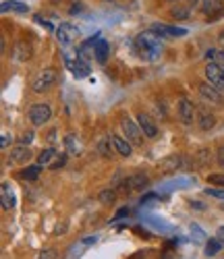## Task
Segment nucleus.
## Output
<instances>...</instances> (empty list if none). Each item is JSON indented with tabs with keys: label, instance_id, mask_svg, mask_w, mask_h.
<instances>
[{
	"label": "nucleus",
	"instance_id": "nucleus-1",
	"mask_svg": "<svg viewBox=\"0 0 224 259\" xmlns=\"http://www.w3.org/2000/svg\"><path fill=\"white\" fill-rule=\"evenodd\" d=\"M135 48L139 50V56L145 60H158L162 56V44L158 41V35L154 31H143L135 37Z\"/></svg>",
	"mask_w": 224,
	"mask_h": 259
},
{
	"label": "nucleus",
	"instance_id": "nucleus-18",
	"mask_svg": "<svg viewBox=\"0 0 224 259\" xmlns=\"http://www.w3.org/2000/svg\"><path fill=\"white\" fill-rule=\"evenodd\" d=\"M13 56H15V60H19V62L29 60V58H31V48H29V44H25V41H17Z\"/></svg>",
	"mask_w": 224,
	"mask_h": 259
},
{
	"label": "nucleus",
	"instance_id": "nucleus-24",
	"mask_svg": "<svg viewBox=\"0 0 224 259\" xmlns=\"http://www.w3.org/2000/svg\"><path fill=\"white\" fill-rule=\"evenodd\" d=\"M56 156V149L54 147H48V149H44V152L38 156V164L40 166H48L50 164V160Z\"/></svg>",
	"mask_w": 224,
	"mask_h": 259
},
{
	"label": "nucleus",
	"instance_id": "nucleus-27",
	"mask_svg": "<svg viewBox=\"0 0 224 259\" xmlns=\"http://www.w3.org/2000/svg\"><path fill=\"white\" fill-rule=\"evenodd\" d=\"M40 164L38 166H29V168H25L23 172H21V177H23V179H27V181H35L38 177H40Z\"/></svg>",
	"mask_w": 224,
	"mask_h": 259
},
{
	"label": "nucleus",
	"instance_id": "nucleus-13",
	"mask_svg": "<svg viewBox=\"0 0 224 259\" xmlns=\"http://www.w3.org/2000/svg\"><path fill=\"white\" fill-rule=\"evenodd\" d=\"M199 96H201V100H206V102L222 104V92H218L210 81L208 83H199Z\"/></svg>",
	"mask_w": 224,
	"mask_h": 259
},
{
	"label": "nucleus",
	"instance_id": "nucleus-30",
	"mask_svg": "<svg viewBox=\"0 0 224 259\" xmlns=\"http://www.w3.org/2000/svg\"><path fill=\"white\" fill-rule=\"evenodd\" d=\"M208 183L218 185V187H224V172H218V175H210V177H208Z\"/></svg>",
	"mask_w": 224,
	"mask_h": 259
},
{
	"label": "nucleus",
	"instance_id": "nucleus-21",
	"mask_svg": "<svg viewBox=\"0 0 224 259\" xmlns=\"http://www.w3.org/2000/svg\"><path fill=\"white\" fill-rule=\"evenodd\" d=\"M201 11L206 15H210L212 19H216V15H220V11H222V0H204Z\"/></svg>",
	"mask_w": 224,
	"mask_h": 259
},
{
	"label": "nucleus",
	"instance_id": "nucleus-2",
	"mask_svg": "<svg viewBox=\"0 0 224 259\" xmlns=\"http://www.w3.org/2000/svg\"><path fill=\"white\" fill-rule=\"evenodd\" d=\"M58 79V73L54 69H42L33 79H31V92L35 94H44V92H48L52 85L56 83Z\"/></svg>",
	"mask_w": 224,
	"mask_h": 259
},
{
	"label": "nucleus",
	"instance_id": "nucleus-6",
	"mask_svg": "<svg viewBox=\"0 0 224 259\" xmlns=\"http://www.w3.org/2000/svg\"><path fill=\"white\" fill-rule=\"evenodd\" d=\"M150 185V177L143 175V172H135V175H129L123 183H121V189L125 193H131V191H139V189H145Z\"/></svg>",
	"mask_w": 224,
	"mask_h": 259
},
{
	"label": "nucleus",
	"instance_id": "nucleus-3",
	"mask_svg": "<svg viewBox=\"0 0 224 259\" xmlns=\"http://www.w3.org/2000/svg\"><path fill=\"white\" fill-rule=\"evenodd\" d=\"M121 126H123V131H125V139H129L133 145H143V131H141V126L135 124L129 116H123L121 118Z\"/></svg>",
	"mask_w": 224,
	"mask_h": 259
},
{
	"label": "nucleus",
	"instance_id": "nucleus-4",
	"mask_svg": "<svg viewBox=\"0 0 224 259\" xmlns=\"http://www.w3.org/2000/svg\"><path fill=\"white\" fill-rule=\"evenodd\" d=\"M29 120H31V124L33 126H42V124H46L48 120H50V116H52V108L48 106V104H33L31 108H29Z\"/></svg>",
	"mask_w": 224,
	"mask_h": 259
},
{
	"label": "nucleus",
	"instance_id": "nucleus-39",
	"mask_svg": "<svg viewBox=\"0 0 224 259\" xmlns=\"http://www.w3.org/2000/svg\"><path fill=\"white\" fill-rule=\"evenodd\" d=\"M64 230H66V224H58V226H56V230H54V234H56V236H60V234H64Z\"/></svg>",
	"mask_w": 224,
	"mask_h": 259
},
{
	"label": "nucleus",
	"instance_id": "nucleus-42",
	"mask_svg": "<svg viewBox=\"0 0 224 259\" xmlns=\"http://www.w3.org/2000/svg\"><path fill=\"white\" fill-rule=\"evenodd\" d=\"M152 199H156V195H145V197L141 199V203H150Z\"/></svg>",
	"mask_w": 224,
	"mask_h": 259
},
{
	"label": "nucleus",
	"instance_id": "nucleus-10",
	"mask_svg": "<svg viewBox=\"0 0 224 259\" xmlns=\"http://www.w3.org/2000/svg\"><path fill=\"white\" fill-rule=\"evenodd\" d=\"M158 166H160L162 172H174V170H178V168L189 166V158H185V156H168V158L160 160Z\"/></svg>",
	"mask_w": 224,
	"mask_h": 259
},
{
	"label": "nucleus",
	"instance_id": "nucleus-38",
	"mask_svg": "<svg viewBox=\"0 0 224 259\" xmlns=\"http://www.w3.org/2000/svg\"><path fill=\"white\" fill-rule=\"evenodd\" d=\"M218 164H220V166H224V145L218 149Z\"/></svg>",
	"mask_w": 224,
	"mask_h": 259
},
{
	"label": "nucleus",
	"instance_id": "nucleus-11",
	"mask_svg": "<svg viewBox=\"0 0 224 259\" xmlns=\"http://www.w3.org/2000/svg\"><path fill=\"white\" fill-rule=\"evenodd\" d=\"M137 124L141 126V131H143V135H145L147 139H156V137H158V126H156V122L152 120L150 114L139 112V114H137Z\"/></svg>",
	"mask_w": 224,
	"mask_h": 259
},
{
	"label": "nucleus",
	"instance_id": "nucleus-8",
	"mask_svg": "<svg viewBox=\"0 0 224 259\" xmlns=\"http://www.w3.org/2000/svg\"><path fill=\"white\" fill-rule=\"evenodd\" d=\"M150 31H154L156 35H164V37H185L187 35V29L174 27V25H166V23H154L150 27Z\"/></svg>",
	"mask_w": 224,
	"mask_h": 259
},
{
	"label": "nucleus",
	"instance_id": "nucleus-5",
	"mask_svg": "<svg viewBox=\"0 0 224 259\" xmlns=\"http://www.w3.org/2000/svg\"><path fill=\"white\" fill-rule=\"evenodd\" d=\"M206 77H208V81L214 85L218 92L224 94V69H222V64H218V62H208V64H206Z\"/></svg>",
	"mask_w": 224,
	"mask_h": 259
},
{
	"label": "nucleus",
	"instance_id": "nucleus-15",
	"mask_svg": "<svg viewBox=\"0 0 224 259\" xmlns=\"http://www.w3.org/2000/svg\"><path fill=\"white\" fill-rule=\"evenodd\" d=\"M0 199H3V209L5 211H11L15 207V195H13L9 183H3V187H0Z\"/></svg>",
	"mask_w": 224,
	"mask_h": 259
},
{
	"label": "nucleus",
	"instance_id": "nucleus-41",
	"mask_svg": "<svg viewBox=\"0 0 224 259\" xmlns=\"http://www.w3.org/2000/svg\"><path fill=\"white\" fill-rule=\"evenodd\" d=\"M216 236H218V239H220V241L224 243V226H220V228H218V232H216Z\"/></svg>",
	"mask_w": 224,
	"mask_h": 259
},
{
	"label": "nucleus",
	"instance_id": "nucleus-16",
	"mask_svg": "<svg viewBox=\"0 0 224 259\" xmlns=\"http://www.w3.org/2000/svg\"><path fill=\"white\" fill-rule=\"evenodd\" d=\"M0 11H3V13H19V15H23V13H29V7L23 5V3H17V0H5L3 7H0Z\"/></svg>",
	"mask_w": 224,
	"mask_h": 259
},
{
	"label": "nucleus",
	"instance_id": "nucleus-25",
	"mask_svg": "<svg viewBox=\"0 0 224 259\" xmlns=\"http://www.w3.org/2000/svg\"><path fill=\"white\" fill-rule=\"evenodd\" d=\"M98 199H100L102 203H106V205H108V203H115V201H117V191H115V189H106V191H102L100 195H98Z\"/></svg>",
	"mask_w": 224,
	"mask_h": 259
},
{
	"label": "nucleus",
	"instance_id": "nucleus-9",
	"mask_svg": "<svg viewBox=\"0 0 224 259\" xmlns=\"http://www.w3.org/2000/svg\"><path fill=\"white\" fill-rule=\"evenodd\" d=\"M33 152L29 149V145H23L19 143L17 147L11 149V156H9V164H27L31 160Z\"/></svg>",
	"mask_w": 224,
	"mask_h": 259
},
{
	"label": "nucleus",
	"instance_id": "nucleus-20",
	"mask_svg": "<svg viewBox=\"0 0 224 259\" xmlns=\"http://www.w3.org/2000/svg\"><path fill=\"white\" fill-rule=\"evenodd\" d=\"M108 41H104V39H98V44L94 46V56H96V60L100 62V64H106V60H108Z\"/></svg>",
	"mask_w": 224,
	"mask_h": 259
},
{
	"label": "nucleus",
	"instance_id": "nucleus-17",
	"mask_svg": "<svg viewBox=\"0 0 224 259\" xmlns=\"http://www.w3.org/2000/svg\"><path fill=\"white\" fill-rule=\"evenodd\" d=\"M110 139H112V143H115V149H117V154H121V156H131V141L129 139H123V137H119V135H110Z\"/></svg>",
	"mask_w": 224,
	"mask_h": 259
},
{
	"label": "nucleus",
	"instance_id": "nucleus-28",
	"mask_svg": "<svg viewBox=\"0 0 224 259\" xmlns=\"http://www.w3.org/2000/svg\"><path fill=\"white\" fill-rule=\"evenodd\" d=\"M170 15H172L174 19H189V15H191V7H176V9L170 11Z\"/></svg>",
	"mask_w": 224,
	"mask_h": 259
},
{
	"label": "nucleus",
	"instance_id": "nucleus-19",
	"mask_svg": "<svg viewBox=\"0 0 224 259\" xmlns=\"http://www.w3.org/2000/svg\"><path fill=\"white\" fill-rule=\"evenodd\" d=\"M98 152H100L102 158H112V156H115L117 149H115V143H112L110 135L104 137V139H100V143H98Z\"/></svg>",
	"mask_w": 224,
	"mask_h": 259
},
{
	"label": "nucleus",
	"instance_id": "nucleus-32",
	"mask_svg": "<svg viewBox=\"0 0 224 259\" xmlns=\"http://www.w3.org/2000/svg\"><path fill=\"white\" fill-rule=\"evenodd\" d=\"M206 195H210V197H218V199H224V191H220V189H206Z\"/></svg>",
	"mask_w": 224,
	"mask_h": 259
},
{
	"label": "nucleus",
	"instance_id": "nucleus-44",
	"mask_svg": "<svg viewBox=\"0 0 224 259\" xmlns=\"http://www.w3.org/2000/svg\"><path fill=\"white\" fill-rule=\"evenodd\" d=\"M218 41H220V46H222V48H224V29H222V31H220V37H218Z\"/></svg>",
	"mask_w": 224,
	"mask_h": 259
},
{
	"label": "nucleus",
	"instance_id": "nucleus-23",
	"mask_svg": "<svg viewBox=\"0 0 224 259\" xmlns=\"http://www.w3.org/2000/svg\"><path fill=\"white\" fill-rule=\"evenodd\" d=\"M71 73L77 77V79H81V77H85V75H89V67H87V60H83L81 56H79V60L75 62V67L71 69Z\"/></svg>",
	"mask_w": 224,
	"mask_h": 259
},
{
	"label": "nucleus",
	"instance_id": "nucleus-37",
	"mask_svg": "<svg viewBox=\"0 0 224 259\" xmlns=\"http://www.w3.org/2000/svg\"><path fill=\"white\" fill-rule=\"evenodd\" d=\"M191 230H195V236H197V239L201 241V239H204V234H201V228L197 226V224H191Z\"/></svg>",
	"mask_w": 224,
	"mask_h": 259
},
{
	"label": "nucleus",
	"instance_id": "nucleus-12",
	"mask_svg": "<svg viewBox=\"0 0 224 259\" xmlns=\"http://www.w3.org/2000/svg\"><path fill=\"white\" fill-rule=\"evenodd\" d=\"M195 114H197V110H195L193 102H189L187 98H183L181 102H178V118H181L183 124H191L193 118H197Z\"/></svg>",
	"mask_w": 224,
	"mask_h": 259
},
{
	"label": "nucleus",
	"instance_id": "nucleus-40",
	"mask_svg": "<svg viewBox=\"0 0 224 259\" xmlns=\"http://www.w3.org/2000/svg\"><path fill=\"white\" fill-rule=\"evenodd\" d=\"M9 143H11V137H9L7 133H5V135H3V147L7 149V147H9Z\"/></svg>",
	"mask_w": 224,
	"mask_h": 259
},
{
	"label": "nucleus",
	"instance_id": "nucleus-22",
	"mask_svg": "<svg viewBox=\"0 0 224 259\" xmlns=\"http://www.w3.org/2000/svg\"><path fill=\"white\" fill-rule=\"evenodd\" d=\"M222 249H224V243L216 236V239H210V241L206 243V251H204V253H206L208 257H214V255H218Z\"/></svg>",
	"mask_w": 224,
	"mask_h": 259
},
{
	"label": "nucleus",
	"instance_id": "nucleus-34",
	"mask_svg": "<svg viewBox=\"0 0 224 259\" xmlns=\"http://www.w3.org/2000/svg\"><path fill=\"white\" fill-rule=\"evenodd\" d=\"M31 141H33V133H31V131H27V133L21 135V143H23V145H29Z\"/></svg>",
	"mask_w": 224,
	"mask_h": 259
},
{
	"label": "nucleus",
	"instance_id": "nucleus-7",
	"mask_svg": "<svg viewBox=\"0 0 224 259\" xmlns=\"http://www.w3.org/2000/svg\"><path fill=\"white\" fill-rule=\"evenodd\" d=\"M77 37H79V29L73 23H60V27L56 29V39L62 46H71Z\"/></svg>",
	"mask_w": 224,
	"mask_h": 259
},
{
	"label": "nucleus",
	"instance_id": "nucleus-33",
	"mask_svg": "<svg viewBox=\"0 0 224 259\" xmlns=\"http://www.w3.org/2000/svg\"><path fill=\"white\" fill-rule=\"evenodd\" d=\"M64 164H66V156H60V158H56V160L50 164V168H52V170H58V168H62Z\"/></svg>",
	"mask_w": 224,
	"mask_h": 259
},
{
	"label": "nucleus",
	"instance_id": "nucleus-31",
	"mask_svg": "<svg viewBox=\"0 0 224 259\" xmlns=\"http://www.w3.org/2000/svg\"><path fill=\"white\" fill-rule=\"evenodd\" d=\"M35 259H56V251L54 249H44V251L38 253Z\"/></svg>",
	"mask_w": 224,
	"mask_h": 259
},
{
	"label": "nucleus",
	"instance_id": "nucleus-43",
	"mask_svg": "<svg viewBox=\"0 0 224 259\" xmlns=\"http://www.w3.org/2000/svg\"><path fill=\"white\" fill-rule=\"evenodd\" d=\"M83 243H85V245H94V243H96V236H89V239H85Z\"/></svg>",
	"mask_w": 224,
	"mask_h": 259
},
{
	"label": "nucleus",
	"instance_id": "nucleus-36",
	"mask_svg": "<svg viewBox=\"0 0 224 259\" xmlns=\"http://www.w3.org/2000/svg\"><path fill=\"white\" fill-rule=\"evenodd\" d=\"M187 7H191V9H201V7H204V0H189Z\"/></svg>",
	"mask_w": 224,
	"mask_h": 259
},
{
	"label": "nucleus",
	"instance_id": "nucleus-14",
	"mask_svg": "<svg viewBox=\"0 0 224 259\" xmlns=\"http://www.w3.org/2000/svg\"><path fill=\"white\" fill-rule=\"evenodd\" d=\"M197 124H199L201 131H210V128H214V124H216V116L201 108V110H197Z\"/></svg>",
	"mask_w": 224,
	"mask_h": 259
},
{
	"label": "nucleus",
	"instance_id": "nucleus-35",
	"mask_svg": "<svg viewBox=\"0 0 224 259\" xmlns=\"http://www.w3.org/2000/svg\"><path fill=\"white\" fill-rule=\"evenodd\" d=\"M129 215V207H121L119 211H117V215H115V220H121V218H127Z\"/></svg>",
	"mask_w": 224,
	"mask_h": 259
},
{
	"label": "nucleus",
	"instance_id": "nucleus-26",
	"mask_svg": "<svg viewBox=\"0 0 224 259\" xmlns=\"http://www.w3.org/2000/svg\"><path fill=\"white\" fill-rule=\"evenodd\" d=\"M206 58L208 60H212V62H224V48H220V50H216V48H210L208 52H206Z\"/></svg>",
	"mask_w": 224,
	"mask_h": 259
},
{
	"label": "nucleus",
	"instance_id": "nucleus-29",
	"mask_svg": "<svg viewBox=\"0 0 224 259\" xmlns=\"http://www.w3.org/2000/svg\"><path fill=\"white\" fill-rule=\"evenodd\" d=\"M64 145H66V149H69V154H79V149L75 145V135H66L64 137Z\"/></svg>",
	"mask_w": 224,
	"mask_h": 259
}]
</instances>
